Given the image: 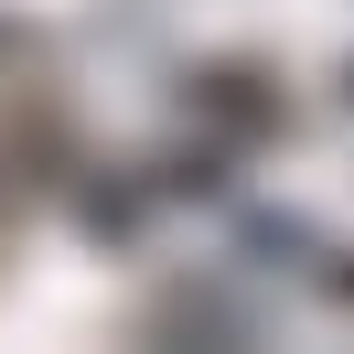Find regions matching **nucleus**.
I'll return each mask as SVG.
<instances>
[{"label":"nucleus","mask_w":354,"mask_h":354,"mask_svg":"<svg viewBox=\"0 0 354 354\" xmlns=\"http://www.w3.org/2000/svg\"><path fill=\"white\" fill-rule=\"evenodd\" d=\"M344 97H354V75H344Z\"/></svg>","instance_id":"1"}]
</instances>
